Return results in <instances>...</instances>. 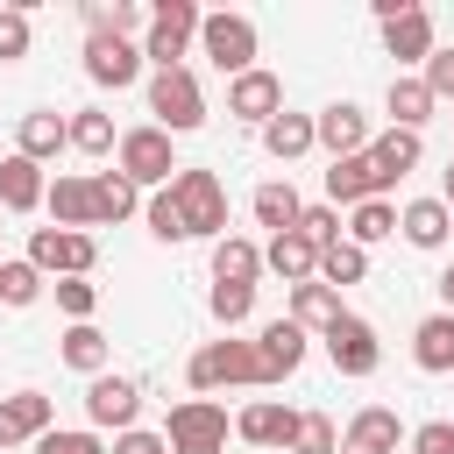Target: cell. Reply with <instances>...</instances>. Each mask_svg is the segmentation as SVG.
Returning <instances> with one entry per match:
<instances>
[{
    "instance_id": "cell-1",
    "label": "cell",
    "mask_w": 454,
    "mask_h": 454,
    "mask_svg": "<svg viewBox=\"0 0 454 454\" xmlns=\"http://www.w3.org/2000/svg\"><path fill=\"white\" fill-rule=\"evenodd\" d=\"M149 114H156V128L163 135H192L199 121H206V92H199V78L177 64V71H156L149 78Z\"/></svg>"
},
{
    "instance_id": "cell-2",
    "label": "cell",
    "mask_w": 454,
    "mask_h": 454,
    "mask_svg": "<svg viewBox=\"0 0 454 454\" xmlns=\"http://www.w3.org/2000/svg\"><path fill=\"white\" fill-rule=\"evenodd\" d=\"M170 199H177V213H184V234H213V241L227 234V192H220L213 170H184V163H177Z\"/></svg>"
},
{
    "instance_id": "cell-3",
    "label": "cell",
    "mask_w": 454,
    "mask_h": 454,
    "mask_svg": "<svg viewBox=\"0 0 454 454\" xmlns=\"http://www.w3.org/2000/svg\"><path fill=\"white\" fill-rule=\"evenodd\" d=\"M163 447H170V454H227V411H220L213 397L177 404L170 426H163Z\"/></svg>"
},
{
    "instance_id": "cell-4",
    "label": "cell",
    "mask_w": 454,
    "mask_h": 454,
    "mask_svg": "<svg viewBox=\"0 0 454 454\" xmlns=\"http://www.w3.org/2000/svg\"><path fill=\"white\" fill-rule=\"evenodd\" d=\"M192 35H199V7H192V0H156V14H149V35H142V57H149L156 71H177Z\"/></svg>"
},
{
    "instance_id": "cell-5",
    "label": "cell",
    "mask_w": 454,
    "mask_h": 454,
    "mask_svg": "<svg viewBox=\"0 0 454 454\" xmlns=\"http://www.w3.org/2000/svg\"><path fill=\"white\" fill-rule=\"evenodd\" d=\"M199 50L241 78V71H255V21L248 14H199Z\"/></svg>"
},
{
    "instance_id": "cell-6",
    "label": "cell",
    "mask_w": 454,
    "mask_h": 454,
    "mask_svg": "<svg viewBox=\"0 0 454 454\" xmlns=\"http://www.w3.org/2000/svg\"><path fill=\"white\" fill-rule=\"evenodd\" d=\"M114 149H121V177L128 184H170L177 177V156H170V135L163 128H128Z\"/></svg>"
},
{
    "instance_id": "cell-7",
    "label": "cell",
    "mask_w": 454,
    "mask_h": 454,
    "mask_svg": "<svg viewBox=\"0 0 454 454\" xmlns=\"http://www.w3.org/2000/svg\"><path fill=\"white\" fill-rule=\"evenodd\" d=\"M28 262H35L43 277H85V270L99 262V248H92V234H71V227H35V234H28Z\"/></svg>"
},
{
    "instance_id": "cell-8",
    "label": "cell",
    "mask_w": 454,
    "mask_h": 454,
    "mask_svg": "<svg viewBox=\"0 0 454 454\" xmlns=\"http://www.w3.org/2000/svg\"><path fill=\"white\" fill-rule=\"evenodd\" d=\"M192 390H220V383H262L255 376V348L248 340H206L199 355H192Z\"/></svg>"
},
{
    "instance_id": "cell-9",
    "label": "cell",
    "mask_w": 454,
    "mask_h": 454,
    "mask_svg": "<svg viewBox=\"0 0 454 454\" xmlns=\"http://www.w3.org/2000/svg\"><path fill=\"white\" fill-rule=\"evenodd\" d=\"M326 355H333V369H340V376H376V362H383L376 326H369V319H355V312H340V319L326 326Z\"/></svg>"
},
{
    "instance_id": "cell-10",
    "label": "cell",
    "mask_w": 454,
    "mask_h": 454,
    "mask_svg": "<svg viewBox=\"0 0 454 454\" xmlns=\"http://www.w3.org/2000/svg\"><path fill=\"white\" fill-rule=\"evenodd\" d=\"M135 411H142V383L135 376H92V390H85V419L92 426H114V433H128L135 426Z\"/></svg>"
},
{
    "instance_id": "cell-11",
    "label": "cell",
    "mask_w": 454,
    "mask_h": 454,
    "mask_svg": "<svg viewBox=\"0 0 454 454\" xmlns=\"http://www.w3.org/2000/svg\"><path fill=\"white\" fill-rule=\"evenodd\" d=\"M85 78L92 85H135L142 78V50L128 43V35H85Z\"/></svg>"
},
{
    "instance_id": "cell-12",
    "label": "cell",
    "mask_w": 454,
    "mask_h": 454,
    "mask_svg": "<svg viewBox=\"0 0 454 454\" xmlns=\"http://www.w3.org/2000/svg\"><path fill=\"white\" fill-rule=\"evenodd\" d=\"M227 114L248 121V128H270V121L284 114V85H277V71H241V78L227 85Z\"/></svg>"
},
{
    "instance_id": "cell-13",
    "label": "cell",
    "mask_w": 454,
    "mask_h": 454,
    "mask_svg": "<svg viewBox=\"0 0 454 454\" xmlns=\"http://www.w3.org/2000/svg\"><path fill=\"white\" fill-rule=\"evenodd\" d=\"M312 142L340 163V156H362L369 149V121H362V106L355 99H333L326 114H312Z\"/></svg>"
},
{
    "instance_id": "cell-14",
    "label": "cell",
    "mask_w": 454,
    "mask_h": 454,
    "mask_svg": "<svg viewBox=\"0 0 454 454\" xmlns=\"http://www.w3.org/2000/svg\"><path fill=\"white\" fill-rule=\"evenodd\" d=\"M248 348H255V376H262V383H284V376L305 362V326H291V319H270V326H262Z\"/></svg>"
},
{
    "instance_id": "cell-15",
    "label": "cell",
    "mask_w": 454,
    "mask_h": 454,
    "mask_svg": "<svg viewBox=\"0 0 454 454\" xmlns=\"http://www.w3.org/2000/svg\"><path fill=\"white\" fill-rule=\"evenodd\" d=\"M397 440H404L397 411L390 404H362L348 419V433H340V454H397Z\"/></svg>"
},
{
    "instance_id": "cell-16",
    "label": "cell",
    "mask_w": 454,
    "mask_h": 454,
    "mask_svg": "<svg viewBox=\"0 0 454 454\" xmlns=\"http://www.w3.org/2000/svg\"><path fill=\"white\" fill-rule=\"evenodd\" d=\"M234 433H241L248 447H291V433H298V411H291L284 397H255V404L234 419Z\"/></svg>"
},
{
    "instance_id": "cell-17",
    "label": "cell",
    "mask_w": 454,
    "mask_h": 454,
    "mask_svg": "<svg viewBox=\"0 0 454 454\" xmlns=\"http://www.w3.org/2000/svg\"><path fill=\"white\" fill-rule=\"evenodd\" d=\"M43 433H50V397H43V390H14V397H0V447L43 440Z\"/></svg>"
},
{
    "instance_id": "cell-18",
    "label": "cell",
    "mask_w": 454,
    "mask_h": 454,
    "mask_svg": "<svg viewBox=\"0 0 454 454\" xmlns=\"http://www.w3.org/2000/svg\"><path fill=\"white\" fill-rule=\"evenodd\" d=\"M383 50L397 57V64H426L440 43H433V14L426 7H404L397 21H383Z\"/></svg>"
},
{
    "instance_id": "cell-19",
    "label": "cell",
    "mask_w": 454,
    "mask_h": 454,
    "mask_svg": "<svg viewBox=\"0 0 454 454\" xmlns=\"http://www.w3.org/2000/svg\"><path fill=\"white\" fill-rule=\"evenodd\" d=\"M57 149H71V135H64V114H57V106H35V114H21L14 156H28V163H50Z\"/></svg>"
},
{
    "instance_id": "cell-20",
    "label": "cell",
    "mask_w": 454,
    "mask_h": 454,
    "mask_svg": "<svg viewBox=\"0 0 454 454\" xmlns=\"http://www.w3.org/2000/svg\"><path fill=\"white\" fill-rule=\"evenodd\" d=\"M362 156H369V170H376V177H383V192H390L404 170H419V135H411V128L369 135V149H362Z\"/></svg>"
},
{
    "instance_id": "cell-21",
    "label": "cell",
    "mask_w": 454,
    "mask_h": 454,
    "mask_svg": "<svg viewBox=\"0 0 454 454\" xmlns=\"http://www.w3.org/2000/svg\"><path fill=\"white\" fill-rule=\"evenodd\" d=\"M262 270H277L284 284H312L319 277V248L291 227V234H270V248H262Z\"/></svg>"
},
{
    "instance_id": "cell-22",
    "label": "cell",
    "mask_w": 454,
    "mask_h": 454,
    "mask_svg": "<svg viewBox=\"0 0 454 454\" xmlns=\"http://www.w3.org/2000/svg\"><path fill=\"white\" fill-rule=\"evenodd\" d=\"M326 199H333V213L340 206H362V199H383V177L369 170V156H340L326 170Z\"/></svg>"
},
{
    "instance_id": "cell-23",
    "label": "cell",
    "mask_w": 454,
    "mask_h": 454,
    "mask_svg": "<svg viewBox=\"0 0 454 454\" xmlns=\"http://www.w3.org/2000/svg\"><path fill=\"white\" fill-rule=\"evenodd\" d=\"M411 362H419L426 376H447V369H454V312L419 319V333H411Z\"/></svg>"
},
{
    "instance_id": "cell-24",
    "label": "cell",
    "mask_w": 454,
    "mask_h": 454,
    "mask_svg": "<svg viewBox=\"0 0 454 454\" xmlns=\"http://www.w3.org/2000/svg\"><path fill=\"white\" fill-rule=\"evenodd\" d=\"M43 192H50V184H43V163H28V156H7V163H0V206H7V213H35Z\"/></svg>"
},
{
    "instance_id": "cell-25",
    "label": "cell",
    "mask_w": 454,
    "mask_h": 454,
    "mask_svg": "<svg viewBox=\"0 0 454 454\" xmlns=\"http://www.w3.org/2000/svg\"><path fill=\"white\" fill-rule=\"evenodd\" d=\"M43 206H50V220H57V227L85 234V227H92V177H57V184L43 192Z\"/></svg>"
},
{
    "instance_id": "cell-26",
    "label": "cell",
    "mask_w": 454,
    "mask_h": 454,
    "mask_svg": "<svg viewBox=\"0 0 454 454\" xmlns=\"http://www.w3.org/2000/svg\"><path fill=\"white\" fill-rule=\"evenodd\" d=\"M255 277H262V248L241 241V234H220L213 241V284H248L255 291Z\"/></svg>"
},
{
    "instance_id": "cell-27",
    "label": "cell",
    "mask_w": 454,
    "mask_h": 454,
    "mask_svg": "<svg viewBox=\"0 0 454 454\" xmlns=\"http://www.w3.org/2000/svg\"><path fill=\"white\" fill-rule=\"evenodd\" d=\"M298 213H305V199H298V184H291V177L255 184V220H262L270 234H291V227H298Z\"/></svg>"
},
{
    "instance_id": "cell-28",
    "label": "cell",
    "mask_w": 454,
    "mask_h": 454,
    "mask_svg": "<svg viewBox=\"0 0 454 454\" xmlns=\"http://www.w3.org/2000/svg\"><path fill=\"white\" fill-rule=\"evenodd\" d=\"M397 227H404V241H411V248H440V241L454 234V213H447L440 199H411V206L397 213Z\"/></svg>"
},
{
    "instance_id": "cell-29",
    "label": "cell",
    "mask_w": 454,
    "mask_h": 454,
    "mask_svg": "<svg viewBox=\"0 0 454 454\" xmlns=\"http://www.w3.org/2000/svg\"><path fill=\"white\" fill-rule=\"evenodd\" d=\"M333 319H340V291H326L319 277H312V284H291V326H305V333L319 326V333H326Z\"/></svg>"
},
{
    "instance_id": "cell-30",
    "label": "cell",
    "mask_w": 454,
    "mask_h": 454,
    "mask_svg": "<svg viewBox=\"0 0 454 454\" xmlns=\"http://www.w3.org/2000/svg\"><path fill=\"white\" fill-rule=\"evenodd\" d=\"M433 121V92L419 85V78H390V128H426Z\"/></svg>"
},
{
    "instance_id": "cell-31",
    "label": "cell",
    "mask_w": 454,
    "mask_h": 454,
    "mask_svg": "<svg viewBox=\"0 0 454 454\" xmlns=\"http://www.w3.org/2000/svg\"><path fill=\"white\" fill-rule=\"evenodd\" d=\"M262 149H270L277 163L305 156V149H312V114H277V121L262 128Z\"/></svg>"
},
{
    "instance_id": "cell-32",
    "label": "cell",
    "mask_w": 454,
    "mask_h": 454,
    "mask_svg": "<svg viewBox=\"0 0 454 454\" xmlns=\"http://www.w3.org/2000/svg\"><path fill=\"white\" fill-rule=\"evenodd\" d=\"M128 213H135V184H128L121 170H99V177H92V227L128 220Z\"/></svg>"
},
{
    "instance_id": "cell-33",
    "label": "cell",
    "mask_w": 454,
    "mask_h": 454,
    "mask_svg": "<svg viewBox=\"0 0 454 454\" xmlns=\"http://www.w3.org/2000/svg\"><path fill=\"white\" fill-rule=\"evenodd\" d=\"M369 277V248H355V241H333V248H319V284L326 291H340V284H362Z\"/></svg>"
},
{
    "instance_id": "cell-34",
    "label": "cell",
    "mask_w": 454,
    "mask_h": 454,
    "mask_svg": "<svg viewBox=\"0 0 454 454\" xmlns=\"http://www.w3.org/2000/svg\"><path fill=\"white\" fill-rule=\"evenodd\" d=\"M64 135H71V149H85V156H106V149H114V114H99V106H78V114L64 121Z\"/></svg>"
},
{
    "instance_id": "cell-35",
    "label": "cell",
    "mask_w": 454,
    "mask_h": 454,
    "mask_svg": "<svg viewBox=\"0 0 454 454\" xmlns=\"http://www.w3.org/2000/svg\"><path fill=\"white\" fill-rule=\"evenodd\" d=\"M383 234H397V206H390V199H362V206L348 213V241L369 248V241H383Z\"/></svg>"
},
{
    "instance_id": "cell-36",
    "label": "cell",
    "mask_w": 454,
    "mask_h": 454,
    "mask_svg": "<svg viewBox=\"0 0 454 454\" xmlns=\"http://www.w3.org/2000/svg\"><path fill=\"white\" fill-rule=\"evenodd\" d=\"M64 362L78 369V376H106V333L85 319V326H71L64 333Z\"/></svg>"
},
{
    "instance_id": "cell-37",
    "label": "cell",
    "mask_w": 454,
    "mask_h": 454,
    "mask_svg": "<svg viewBox=\"0 0 454 454\" xmlns=\"http://www.w3.org/2000/svg\"><path fill=\"white\" fill-rule=\"evenodd\" d=\"M43 298V270L21 255V262H7L0 255V305H35Z\"/></svg>"
},
{
    "instance_id": "cell-38",
    "label": "cell",
    "mask_w": 454,
    "mask_h": 454,
    "mask_svg": "<svg viewBox=\"0 0 454 454\" xmlns=\"http://www.w3.org/2000/svg\"><path fill=\"white\" fill-rule=\"evenodd\" d=\"M291 454H340V426L326 411H298V433H291Z\"/></svg>"
},
{
    "instance_id": "cell-39",
    "label": "cell",
    "mask_w": 454,
    "mask_h": 454,
    "mask_svg": "<svg viewBox=\"0 0 454 454\" xmlns=\"http://www.w3.org/2000/svg\"><path fill=\"white\" fill-rule=\"evenodd\" d=\"M149 234H156V241H192V234H184V213H177V199H170V184L149 199Z\"/></svg>"
},
{
    "instance_id": "cell-40",
    "label": "cell",
    "mask_w": 454,
    "mask_h": 454,
    "mask_svg": "<svg viewBox=\"0 0 454 454\" xmlns=\"http://www.w3.org/2000/svg\"><path fill=\"white\" fill-rule=\"evenodd\" d=\"M248 312H255V291L248 284H213V319L220 326H241Z\"/></svg>"
},
{
    "instance_id": "cell-41",
    "label": "cell",
    "mask_w": 454,
    "mask_h": 454,
    "mask_svg": "<svg viewBox=\"0 0 454 454\" xmlns=\"http://www.w3.org/2000/svg\"><path fill=\"white\" fill-rule=\"evenodd\" d=\"M28 57V7H0V64Z\"/></svg>"
},
{
    "instance_id": "cell-42",
    "label": "cell",
    "mask_w": 454,
    "mask_h": 454,
    "mask_svg": "<svg viewBox=\"0 0 454 454\" xmlns=\"http://www.w3.org/2000/svg\"><path fill=\"white\" fill-rule=\"evenodd\" d=\"M298 234H305L312 248H333V241H340V213H333V206H305V213H298Z\"/></svg>"
},
{
    "instance_id": "cell-43",
    "label": "cell",
    "mask_w": 454,
    "mask_h": 454,
    "mask_svg": "<svg viewBox=\"0 0 454 454\" xmlns=\"http://www.w3.org/2000/svg\"><path fill=\"white\" fill-rule=\"evenodd\" d=\"M57 305L71 312V326H85V319H92V305H99V291H92L85 277H57Z\"/></svg>"
},
{
    "instance_id": "cell-44",
    "label": "cell",
    "mask_w": 454,
    "mask_h": 454,
    "mask_svg": "<svg viewBox=\"0 0 454 454\" xmlns=\"http://www.w3.org/2000/svg\"><path fill=\"white\" fill-rule=\"evenodd\" d=\"M419 85L433 92V106H440V99H454V50H433V57H426V71H419Z\"/></svg>"
},
{
    "instance_id": "cell-45",
    "label": "cell",
    "mask_w": 454,
    "mask_h": 454,
    "mask_svg": "<svg viewBox=\"0 0 454 454\" xmlns=\"http://www.w3.org/2000/svg\"><path fill=\"white\" fill-rule=\"evenodd\" d=\"M35 454H106V447H99V433H57V426H50V433L35 440Z\"/></svg>"
},
{
    "instance_id": "cell-46",
    "label": "cell",
    "mask_w": 454,
    "mask_h": 454,
    "mask_svg": "<svg viewBox=\"0 0 454 454\" xmlns=\"http://www.w3.org/2000/svg\"><path fill=\"white\" fill-rule=\"evenodd\" d=\"M411 454H454V419H426L411 433Z\"/></svg>"
},
{
    "instance_id": "cell-47",
    "label": "cell",
    "mask_w": 454,
    "mask_h": 454,
    "mask_svg": "<svg viewBox=\"0 0 454 454\" xmlns=\"http://www.w3.org/2000/svg\"><path fill=\"white\" fill-rule=\"evenodd\" d=\"M114 454H170V447H163V433H142V426H128V433L114 440Z\"/></svg>"
},
{
    "instance_id": "cell-48",
    "label": "cell",
    "mask_w": 454,
    "mask_h": 454,
    "mask_svg": "<svg viewBox=\"0 0 454 454\" xmlns=\"http://www.w3.org/2000/svg\"><path fill=\"white\" fill-rule=\"evenodd\" d=\"M433 291H440V305H447V312H454V262H447V270H440V284H433Z\"/></svg>"
},
{
    "instance_id": "cell-49",
    "label": "cell",
    "mask_w": 454,
    "mask_h": 454,
    "mask_svg": "<svg viewBox=\"0 0 454 454\" xmlns=\"http://www.w3.org/2000/svg\"><path fill=\"white\" fill-rule=\"evenodd\" d=\"M440 206H447V213H454V163H447V170H440Z\"/></svg>"
}]
</instances>
